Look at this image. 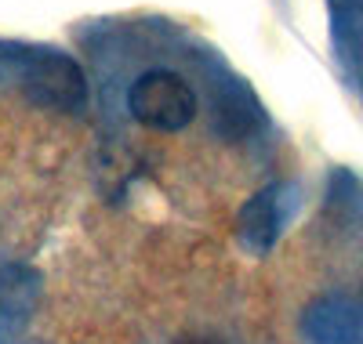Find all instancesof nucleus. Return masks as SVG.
Returning a JSON list of instances; mask_svg holds the SVG:
<instances>
[{"label": "nucleus", "instance_id": "obj_2", "mask_svg": "<svg viewBox=\"0 0 363 344\" xmlns=\"http://www.w3.org/2000/svg\"><path fill=\"white\" fill-rule=\"evenodd\" d=\"M22 91L26 98L40 109H58V113H77L87 102V80L80 66L66 55H33L22 69Z\"/></svg>", "mask_w": 363, "mask_h": 344}, {"label": "nucleus", "instance_id": "obj_7", "mask_svg": "<svg viewBox=\"0 0 363 344\" xmlns=\"http://www.w3.org/2000/svg\"><path fill=\"white\" fill-rule=\"evenodd\" d=\"M174 344H222V340H215V337H203V333H193V337H182V340H174Z\"/></svg>", "mask_w": 363, "mask_h": 344}, {"label": "nucleus", "instance_id": "obj_6", "mask_svg": "<svg viewBox=\"0 0 363 344\" xmlns=\"http://www.w3.org/2000/svg\"><path fill=\"white\" fill-rule=\"evenodd\" d=\"M258 123H262V113H258V105L251 102V95L244 87H229L225 95L215 102V127L222 134H229V138L251 134Z\"/></svg>", "mask_w": 363, "mask_h": 344}, {"label": "nucleus", "instance_id": "obj_3", "mask_svg": "<svg viewBox=\"0 0 363 344\" xmlns=\"http://www.w3.org/2000/svg\"><path fill=\"white\" fill-rule=\"evenodd\" d=\"M306 337L313 344H356L363 337V316L345 297H320L306 308Z\"/></svg>", "mask_w": 363, "mask_h": 344}, {"label": "nucleus", "instance_id": "obj_5", "mask_svg": "<svg viewBox=\"0 0 363 344\" xmlns=\"http://www.w3.org/2000/svg\"><path fill=\"white\" fill-rule=\"evenodd\" d=\"M40 301V275L26 265L0 268V311L4 316H29Z\"/></svg>", "mask_w": 363, "mask_h": 344}, {"label": "nucleus", "instance_id": "obj_4", "mask_svg": "<svg viewBox=\"0 0 363 344\" xmlns=\"http://www.w3.org/2000/svg\"><path fill=\"white\" fill-rule=\"evenodd\" d=\"M277 232H280V193L265 189L240 210V239L255 254H265L277 243Z\"/></svg>", "mask_w": 363, "mask_h": 344}, {"label": "nucleus", "instance_id": "obj_1", "mask_svg": "<svg viewBox=\"0 0 363 344\" xmlns=\"http://www.w3.org/2000/svg\"><path fill=\"white\" fill-rule=\"evenodd\" d=\"M128 109L142 127L174 134L196 120V95L186 84V76H178L171 69H149L131 84Z\"/></svg>", "mask_w": 363, "mask_h": 344}]
</instances>
